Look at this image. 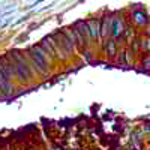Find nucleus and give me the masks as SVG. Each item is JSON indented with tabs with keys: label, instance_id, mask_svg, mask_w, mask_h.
I'll list each match as a JSON object with an SVG mask.
<instances>
[{
	"label": "nucleus",
	"instance_id": "nucleus-1",
	"mask_svg": "<svg viewBox=\"0 0 150 150\" xmlns=\"http://www.w3.org/2000/svg\"><path fill=\"white\" fill-rule=\"evenodd\" d=\"M11 59H12V71L17 77H20L23 81H26L30 78L32 75V71H30V66H27V63L24 62V59L21 56H18V53H12L11 54Z\"/></svg>",
	"mask_w": 150,
	"mask_h": 150
},
{
	"label": "nucleus",
	"instance_id": "nucleus-2",
	"mask_svg": "<svg viewBox=\"0 0 150 150\" xmlns=\"http://www.w3.org/2000/svg\"><path fill=\"white\" fill-rule=\"evenodd\" d=\"M87 27H89V33L92 39H98V36L101 35V23L98 20H92L87 23Z\"/></svg>",
	"mask_w": 150,
	"mask_h": 150
},
{
	"label": "nucleus",
	"instance_id": "nucleus-3",
	"mask_svg": "<svg viewBox=\"0 0 150 150\" xmlns=\"http://www.w3.org/2000/svg\"><path fill=\"white\" fill-rule=\"evenodd\" d=\"M111 32H112V35H114V38H117V36L122 35V32H123V24H122V21H120L119 18L112 20V23H111Z\"/></svg>",
	"mask_w": 150,
	"mask_h": 150
},
{
	"label": "nucleus",
	"instance_id": "nucleus-4",
	"mask_svg": "<svg viewBox=\"0 0 150 150\" xmlns=\"http://www.w3.org/2000/svg\"><path fill=\"white\" fill-rule=\"evenodd\" d=\"M110 32V17H105L101 21V38H105Z\"/></svg>",
	"mask_w": 150,
	"mask_h": 150
},
{
	"label": "nucleus",
	"instance_id": "nucleus-5",
	"mask_svg": "<svg viewBox=\"0 0 150 150\" xmlns=\"http://www.w3.org/2000/svg\"><path fill=\"white\" fill-rule=\"evenodd\" d=\"M107 51H108L110 56H114V54H116V44H114V41H108V44H107Z\"/></svg>",
	"mask_w": 150,
	"mask_h": 150
},
{
	"label": "nucleus",
	"instance_id": "nucleus-6",
	"mask_svg": "<svg viewBox=\"0 0 150 150\" xmlns=\"http://www.w3.org/2000/svg\"><path fill=\"white\" fill-rule=\"evenodd\" d=\"M134 20H135V23H138V24H144L146 23V17H144V14H141V12H135Z\"/></svg>",
	"mask_w": 150,
	"mask_h": 150
},
{
	"label": "nucleus",
	"instance_id": "nucleus-7",
	"mask_svg": "<svg viewBox=\"0 0 150 150\" xmlns=\"http://www.w3.org/2000/svg\"><path fill=\"white\" fill-rule=\"evenodd\" d=\"M143 47H144V50H147V51H149V50H150V39H146L144 44H143Z\"/></svg>",
	"mask_w": 150,
	"mask_h": 150
},
{
	"label": "nucleus",
	"instance_id": "nucleus-8",
	"mask_svg": "<svg viewBox=\"0 0 150 150\" xmlns=\"http://www.w3.org/2000/svg\"><path fill=\"white\" fill-rule=\"evenodd\" d=\"M144 66H146L147 69L150 68V57H146V59H144Z\"/></svg>",
	"mask_w": 150,
	"mask_h": 150
},
{
	"label": "nucleus",
	"instance_id": "nucleus-9",
	"mask_svg": "<svg viewBox=\"0 0 150 150\" xmlns=\"http://www.w3.org/2000/svg\"><path fill=\"white\" fill-rule=\"evenodd\" d=\"M12 20H14V17H9V18H8V20H6V21H5V23L2 24V27H6V26H8V24H9V23L12 21Z\"/></svg>",
	"mask_w": 150,
	"mask_h": 150
}]
</instances>
